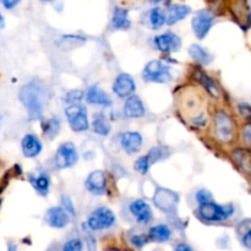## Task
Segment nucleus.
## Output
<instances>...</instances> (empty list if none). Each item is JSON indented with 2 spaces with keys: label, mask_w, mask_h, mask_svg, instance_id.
<instances>
[{
  "label": "nucleus",
  "mask_w": 251,
  "mask_h": 251,
  "mask_svg": "<svg viewBox=\"0 0 251 251\" xmlns=\"http://www.w3.org/2000/svg\"><path fill=\"white\" fill-rule=\"evenodd\" d=\"M61 203H63V207L65 208L66 212L69 213L70 216H75V207L73 205V201L69 196L63 195L61 196Z\"/></svg>",
  "instance_id": "obj_36"
},
{
  "label": "nucleus",
  "mask_w": 251,
  "mask_h": 251,
  "mask_svg": "<svg viewBox=\"0 0 251 251\" xmlns=\"http://www.w3.org/2000/svg\"><path fill=\"white\" fill-rule=\"evenodd\" d=\"M21 150L25 157H27V158H34V157H37L41 153L42 150H43V146H42L41 140L36 135L27 134L25 135L21 141Z\"/></svg>",
  "instance_id": "obj_16"
},
{
  "label": "nucleus",
  "mask_w": 251,
  "mask_h": 251,
  "mask_svg": "<svg viewBox=\"0 0 251 251\" xmlns=\"http://www.w3.org/2000/svg\"><path fill=\"white\" fill-rule=\"evenodd\" d=\"M85 98L87 100V103H90V104L103 105V107H109V105H112V100L109 98V96L102 88L98 87L97 85H93L91 87H88Z\"/></svg>",
  "instance_id": "obj_18"
},
{
  "label": "nucleus",
  "mask_w": 251,
  "mask_h": 251,
  "mask_svg": "<svg viewBox=\"0 0 251 251\" xmlns=\"http://www.w3.org/2000/svg\"><path fill=\"white\" fill-rule=\"evenodd\" d=\"M199 217L205 222L215 223L222 222V221L228 220L234 213V206L233 205H218L215 202H207L200 205L198 210Z\"/></svg>",
  "instance_id": "obj_2"
},
{
  "label": "nucleus",
  "mask_w": 251,
  "mask_h": 251,
  "mask_svg": "<svg viewBox=\"0 0 251 251\" xmlns=\"http://www.w3.org/2000/svg\"><path fill=\"white\" fill-rule=\"evenodd\" d=\"M42 2H51V1H54V0H41Z\"/></svg>",
  "instance_id": "obj_44"
},
{
  "label": "nucleus",
  "mask_w": 251,
  "mask_h": 251,
  "mask_svg": "<svg viewBox=\"0 0 251 251\" xmlns=\"http://www.w3.org/2000/svg\"><path fill=\"white\" fill-rule=\"evenodd\" d=\"M83 93L82 91H77V90H74L70 91V92L66 95L65 97V102L68 103L69 105H73V104H80L81 100H83Z\"/></svg>",
  "instance_id": "obj_32"
},
{
  "label": "nucleus",
  "mask_w": 251,
  "mask_h": 251,
  "mask_svg": "<svg viewBox=\"0 0 251 251\" xmlns=\"http://www.w3.org/2000/svg\"><path fill=\"white\" fill-rule=\"evenodd\" d=\"M78 161V153L73 142H64L56 150L54 162L56 168L66 169L75 166Z\"/></svg>",
  "instance_id": "obj_6"
},
{
  "label": "nucleus",
  "mask_w": 251,
  "mask_h": 251,
  "mask_svg": "<svg viewBox=\"0 0 251 251\" xmlns=\"http://www.w3.org/2000/svg\"><path fill=\"white\" fill-rule=\"evenodd\" d=\"M213 22H215V15L210 10L205 9L196 12L191 20V27L195 36L199 39L205 38L210 32L211 27L213 26Z\"/></svg>",
  "instance_id": "obj_9"
},
{
  "label": "nucleus",
  "mask_w": 251,
  "mask_h": 251,
  "mask_svg": "<svg viewBox=\"0 0 251 251\" xmlns=\"http://www.w3.org/2000/svg\"><path fill=\"white\" fill-rule=\"evenodd\" d=\"M238 109H239V113L243 115V117L251 120V105L250 104H247V103H242V104H239Z\"/></svg>",
  "instance_id": "obj_37"
},
{
  "label": "nucleus",
  "mask_w": 251,
  "mask_h": 251,
  "mask_svg": "<svg viewBox=\"0 0 251 251\" xmlns=\"http://www.w3.org/2000/svg\"><path fill=\"white\" fill-rule=\"evenodd\" d=\"M66 119H68L70 127L76 132H82L88 130L90 123H88L87 113L83 105L73 104L66 107L65 109Z\"/></svg>",
  "instance_id": "obj_5"
},
{
  "label": "nucleus",
  "mask_w": 251,
  "mask_h": 251,
  "mask_svg": "<svg viewBox=\"0 0 251 251\" xmlns=\"http://www.w3.org/2000/svg\"><path fill=\"white\" fill-rule=\"evenodd\" d=\"M20 1H21V0H1L2 6L7 10L14 9L15 6H17V5L20 4Z\"/></svg>",
  "instance_id": "obj_39"
},
{
  "label": "nucleus",
  "mask_w": 251,
  "mask_h": 251,
  "mask_svg": "<svg viewBox=\"0 0 251 251\" xmlns=\"http://www.w3.org/2000/svg\"><path fill=\"white\" fill-rule=\"evenodd\" d=\"M176 251H194L193 248L190 245L185 244V243H180L176 247Z\"/></svg>",
  "instance_id": "obj_41"
},
{
  "label": "nucleus",
  "mask_w": 251,
  "mask_h": 251,
  "mask_svg": "<svg viewBox=\"0 0 251 251\" xmlns=\"http://www.w3.org/2000/svg\"><path fill=\"white\" fill-rule=\"evenodd\" d=\"M216 136L222 142H230L234 139L235 125L232 118L225 112H218L215 117Z\"/></svg>",
  "instance_id": "obj_8"
},
{
  "label": "nucleus",
  "mask_w": 251,
  "mask_h": 251,
  "mask_svg": "<svg viewBox=\"0 0 251 251\" xmlns=\"http://www.w3.org/2000/svg\"><path fill=\"white\" fill-rule=\"evenodd\" d=\"M243 135H244V140L248 145H251V124L247 125L244 127V131H243Z\"/></svg>",
  "instance_id": "obj_40"
},
{
  "label": "nucleus",
  "mask_w": 251,
  "mask_h": 251,
  "mask_svg": "<svg viewBox=\"0 0 251 251\" xmlns=\"http://www.w3.org/2000/svg\"><path fill=\"white\" fill-rule=\"evenodd\" d=\"M130 212L134 216L135 220L141 225H147L152 221V210L149 203L145 200H135L130 203Z\"/></svg>",
  "instance_id": "obj_13"
},
{
  "label": "nucleus",
  "mask_w": 251,
  "mask_h": 251,
  "mask_svg": "<svg viewBox=\"0 0 251 251\" xmlns=\"http://www.w3.org/2000/svg\"><path fill=\"white\" fill-rule=\"evenodd\" d=\"M47 222L50 227L58 228H65L70 222V215L66 212V210L60 206H55V207L49 208L47 212Z\"/></svg>",
  "instance_id": "obj_14"
},
{
  "label": "nucleus",
  "mask_w": 251,
  "mask_h": 251,
  "mask_svg": "<svg viewBox=\"0 0 251 251\" xmlns=\"http://www.w3.org/2000/svg\"><path fill=\"white\" fill-rule=\"evenodd\" d=\"M150 167H151V162H150L147 154L146 156L140 157V158H137L136 161H135V167H134L135 171H137L139 173H141L142 176H145V174L149 173Z\"/></svg>",
  "instance_id": "obj_31"
},
{
  "label": "nucleus",
  "mask_w": 251,
  "mask_h": 251,
  "mask_svg": "<svg viewBox=\"0 0 251 251\" xmlns=\"http://www.w3.org/2000/svg\"><path fill=\"white\" fill-rule=\"evenodd\" d=\"M189 54H190L191 58L194 59L198 63L203 64V65H207L212 61V55L210 54V51L206 50L203 47L199 46V44H193L189 48Z\"/></svg>",
  "instance_id": "obj_23"
},
{
  "label": "nucleus",
  "mask_w": 251,
  "mask_h": 251,
  "mask_svg": "<svg viewBox=\"0 0 251 251\" xmlns=\"http://www.w3.org/2000/svg\"><path fill=\"white\" fill-rule=\"evenodd\" d=\"M9 251H17V247L15 244L9 245Z\"/></svg>",
  "instance_id": "obj_42"
},
{
  "label": "nucleus",
  "mask_w": 251,
  "mask_h": 251,
  "mask_svg": "<svg viewBox=\"0 0 251 251\" xmlns=\"http://www.w3.org/2000/svg\"><path fill=\"white\" fill-rule=\"evenodd\" d=\"M195 76L196 78H198L199 82L205 87V90L207 91L212 97L215 98L220 97V88H218L217 83H216L210 76L206 75V74L202 73V71H198V73L195 74Z\"/></svg>",
  "instance_id": "obj_24"
},
{
  "label": "nucleus",
  "mask_w": 251,
  "mask_h": 251,
  "mask_svg": "<svg viewBox=\"0 0 251 251\" xmlns=\"http://www.w3.org/2000/svg\"><path fill=\"white\" fill-rule=\"evenodd\" d=\"M172 153V150L167 146H154L150 150V152L147 153L151 164L157 163V162L164 161V159L168 158Z\"/></svg>",
  "instance_id": "obj_25"
},
{
  "label": "nucleus",
  "mask_w": 251,
  "mask_h": 251,
  "mask_svg": "<svg viewBox=\"0 0 251 251\" xmlns=\"http://www.w3.org/2000/svg\"><path fill=\"white\" fill-rule=\"evenodd\" d=\"M149 240H150V238L146 237V235L136 234V235H134V237L131 238V244L134 245L135 248H139V249H140V248L145 247V245L149 243Z\"/></svg>",
  "instance_id": "obj_35"
},
{
  "label": "nucleus",
  "mask_w": 251,
  "mask_h": 251,
  "mask_svg": "<svg viewBox=\"0 0 251 251\" xmlns=\"http://www.w3.org/2000/svg\"><path fill=\"white\" fill-rule=\"evenodd\" d=\"M142 136L140 132L127 131L122 134L120 136V145L124 151L129 154H135L141 150L142 147Z\"/></svg>",
  "instance_id": "obj_15"
},
{
  "label": "nucleus",
  "mask_w": 251,
  "mask_h": 251,
  "mask_svg": "<svg viewBox=\"0 0 251 251\" xmlns=\"http://www.w3.org/2000/svg\"><path fill=\"white\" fill-rule=\"evenodd\" d=\"M179 202V195L173 190L164 188H158L154 193L153 203L157 208L164 213L173 215L176 211V206Z\"/></svg>",
  "instance_id": "obj_4"
},
{
  "label": "nucleus",
  "mask_w": 251,
  "mask_h": 251,
  "mask_svg": "<svg viewBox=\"0 0 251 251\" xmlns=\"http://www.w3.org/2000/svg\"><path fill=\"white\" fill-rule=\"evenodd\" d=\"M145 112H146V110H145L144 102H142V100L139 96L132 95L131 97H129L125 100L124 114L126 115L127 118H131V119L141 118L145 115Z\"/></svg>",
  "instance_id": "obj_19"
},
{
  "label": "nucleus",
  "mask_w": 251,
  "mask_h": 251,
  "mask_svg": "<svg viewBox=\"0 0 251 251\" xmlns=\"http://www.w3.org/2000/svg\"><path fill=\"white\" fill-rule=\"evenodd\" d=\"M85 43V38L82 37H78V36H63L59 41V46L63 47V48L69 49V48H76L78 46H82Z\"/></svg>",
  "instance_id": "obj_30"
},
{
  "label": "nucleus",
  "mask_w": 251,
  "mask_h": 251,
  "mask_svg": "<svg viewBox=\"0 0 251 251\" xmlns=\"http://www.w3.org/2000/svg\"><path fill=\"white\" fill-rule=\"evenodd\" d=\"M83 243L82 240L78 238H73V239L68 240L64 245L63 251H82Z\"/></svg>",
  "instance_id": "obj_33"
},
{
  "label": "nucleus",
  "mask_w": 251,
  "mask_h": 251,
  "mask_svg": "<svg viewBox=\"0 0 251 251\" xmlns=\"http://www.w3.org/2000/svg\"><path fill=\"white\" fill-rule=\"evenodd\" d=\"M85 186L93 195H103L107 189V176L103 171H95L87 176Z\"/></svg>",
  "instance_id": "obj_12"
},
{
  "label": "nucleus",
  "mask_w": 251,
  "mask_h": 251,
  "mask_svg": "<svg viewBox=\"0 0 251 251\" xmlns=\"http://www.w3.org/2000/svg\"><path fill=\"white\" fill-rule=\"evenodd\" d=\"M150 240L154 243H166L169 242L172 238V230L166 225H157L152 227L149 232Z\"/></svg>",
  "instance_id": "obj_21"
},
{
  "label": "nucleus",
  "mask_w": 251,
  "mask_h": 251,
  "mask_svg": "<svg viewBox=\"0 0 251 251\" xmlns=\"http://www.w3.org/2000/svg\"><path fill=\"white\" fill-rule=\"evenodd\" d=\"M112 26L115 29H126L131 26L129 20V12L124 7L117 6L114 9L112 17Z\"/></svg>",
  "instance_id": "obj_20"
},
{
  "label": "nucleus",
  "mask_w": 251,
  "mask_h": 251,
  "mask_svg": "<svg viewBox=\"0 0 251 251\" xmlns=\"http://www.w3.org/2000/svg\"><path fill=\"white\" fill-rule=\"evenodd\" d=\"M29 183L32 184V186L34 188V190L42 196H47L48 194L49 188H50V179L47 176V174L41 173L38 176H34V174H31L28 178Z\"/></svg>",
  "instance_id": "obj_22"
},
{
  "label": "nucleus",
  "mask_w": 251,
  "mask_h": 251,
  "mask_svg": "<svg viewBox=\"0 0 251 251\" xmlns=\"http://www.w3.org/2000/svg\"><path fill=\"white\" fill-rule=\"evenodd\" d=\"M154 46L163 53H173V51L180 50L181 39L178 34L173 32H166V33L154 37Z\"/></svg>",
  "instance_id": "obj_11"
},
{
  "label": "nucleus",
  "mask_w": 251,
  "mask_h": 251,
  "mask_svg": "<svg viewBox=\"0 0 251 251\" xmlns=\"http://www.w3.org/2000/svg\"><path fill=\"white\" fill-rule=\"evenodd\" d=\"M196 200H198V202L200 203V205L211 202V201H212V195H211L210 191H207L206 189H201V190H199L198 194H196Z\"/></svg>",
  "instance_id": "obj_34"
},
{
  "label": "nucleus",
  "mask_w": 251,
  "mask_h": 251,
  "mask_svg": "<svg viewBox=\"0 0 251 251\" xmlns=\"http://www.w3.org/2000/svg\"><path fill=\"white\" fill-rule=\"evenodd\" d=\"M234 159L244 171L251 174V154L244 150H237L234 152Z\"/></svg>",
  "instance_id": "obj_28"
},
{
  "label": "nucleus",
  "mask_w": 251,
  "mask_h": 251,
  "mask_svg": "<svg viewBox=\"0 0 251 251\" xmlns=\"http://www.w3.org/2000/svg\"><path fill=\"white\" fill-rule=\"evenodd\" d=\"M248 21H249V24L251 25V11L249 12V15H248Z\"/></svg>",
  "instance_id": "obj_43"
},
{
  "label": "nucleus",
  "mask_w": 251,
  "mask_h": 251,
  "mask_svg": "<svg viewBox=\"0 0 251 251\" xmlns=\"http://www.w3.org/2000/svg\"><path fill=\"white\" fill-rule=\"evenodd\" d=\"M242 243L247 249H251V228H249V229L244 233V235H243L242 238Z\"/></svg>",
  "instance_id": "obj_38"
},
{
  "label": "nucleus",
  "mask_w": 251,
  "mask_h": 251,
  "mask_svg": "<svg viewBox=\"0 0 251 251\" xmlns=\"http://www.w3.org/2000/svg\"><path fill=\"white\" fill-rule=\"evenodd\" d=\"M164 14H166V24L174 25L189 16L191 14V9L190 6L184 4H171L167 6Z\"/></svg>",
  "instance_id": "obj_17"
},
{
  "label": "nucleus",
  "mask_w": 251,
  "mask_h": 251,
  "mask_svg": "<svg viewBox=\"0 0 251 251\" xmlns=\"http://www.w3.org/2000/svg\"><path fill=\"white\" fill-rule=\"evenodd\" d=\"M19 98L31 119H39L43 115L47 98L46 86L42 81L33 78L20 90Z\"/></svg>",
  "instance_id": "obj_1"
},
{
  "label": "nucleus",
  "mask_w": 251,
  "mask_h": 251,
  "mask_svg": "<svg viewBox=\"0 0 251 251\" xmlns=\"http://www.w3.org/2000/svg\"><path fill=\"white\" fill-rule=\"evenodd\" d=\"M92 127L93 130H95L96 134L100 135V136H107V135L110 132V130H112L110 124L102 114L96 115L92 123Z\"/></svg>",
  "instance_id": "obj_26"
},
{
  "label": "nucleus",
  "mask_w": 251,
  "mask_h": 251,
  "mask_svg": "<svg viewBox=\"0 0 251 251\" xmlns=\"http://www.w3.org/2000/svg\"><path fill=\"white\" fill-rule=\"evenodd\" d=\"M136 90V83L129 74L122 73L115 77L113 83V92L119 98H129Z\"/></svg>",
  "instance_id": "obj_10"
},
{
  "label": "nucleus",
  "mask_w": 251,
  "mask_h": 251,
  "mask_svg": "<svg viewBox=\"0 0 251 251\" xmlns=\"http://www.w3.org/2000/svg\"><path fill=\"white\" fill-rule=\"evenodd\" d=\"M150 24L153 29H159L166 24V14L159 7L152 9L150 11Z\"/></svg>",
  "instance_id": "obj_27"
},
{
  "label": "nucleus",
  "mask_w": 251,
  "mask_h": 251,
  "mask_svg": "<svg viewBox=\"0 0 251 251\" xmlns=\"http://www.w3.org/2000/svg\"><path fill=\"white\" fill-rule=\"evenodd\" d=\"M59 130H60V120L56 119V118H51V119H48L46 123H43V131L47 137L54 139Z\"/></svg>",
  "instance_id": "obj_29"
},
{
  "label": "nucleus",
  "mask_w": 251,
  "mask_h": 251,
  "mask_svg": "<svg viewBox=\"0 0 251 251\" xmlns=\"http://www.w3.org/2000/svg\"><path fill=\"white\" fill-rule=\"evenodd\" d=\"M145 81L157 83H167L172 81L171 68L161 60H152L145 66L142 73Z\"/></svg>",
  "instance_id": "obj_3"
},
{
  "label": "nucleus",
  "mask_w": 251,
  "mask_h": 251,
  "mask_svg": "<svg viewBox=\"0 0 251 251\" xmlns=\"http://www.w3.org/2000/svg\"><path fill=\"white\" fill-rule=\"evenodd\" d=\"M115 223V215L108 207H98L93 211L87 220V226L92 230L108 229Z\"/></svg>",
  "instance_id": "obj_7"
}]
</instances>
